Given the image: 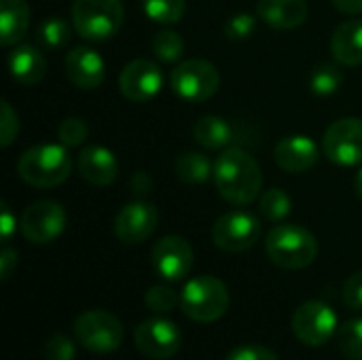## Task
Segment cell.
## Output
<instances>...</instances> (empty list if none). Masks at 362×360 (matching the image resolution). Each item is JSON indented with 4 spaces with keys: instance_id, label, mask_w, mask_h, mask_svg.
Masks as SVG:
<instances>
[{
    "instance_id": "60d3db41",
    "label": "cell",
    "mask_w": 362,
    "mask_h": 360,
    "mask_svg": "<svg viewBox=\"0 0 362 360\" xmlns=\"http://www.w3.org/2000/svg\"><path fill=\"white\" fill-rule=\"evenodd\" d=\"M354 189H356V195L361 197V202H362V170L358 172L356 180H354Z\"/></svg>"
},
{
    "instance_id": "74e56055",
    "label": "cell",
    "mask_w": 362,
    "mask_h": 360,
    "mask_svg": "<svg viewBox=\"0 0 362 360\" xmlns=\"http://www.w3.org/2000/svg\"><path fill=\"white\" fill-rule=\"evenodd\" d=\"M17 261H19L17 250H13L11 246H4L0 252V278H2V282H6L11 278L13 269L17 267Z\"/></svg>"
},
{
    "instance_id": "f546056e",
    "label": "cell",
    "mask_w": 362,
    "mask_h": 360,
    "mask_svg": "<svg viewBox=\"0 0 362 360\" xmlns=\"http://www.w3.org/2000/svg\"><path fill=\"white\" fill-rule=\"evenodd\" d=\"M341 81H344V74L335 64H320L314 68L310 76V87L316 95H331L339 89Z\"/></svg>"
},
{
    "instance_id": "cb8c5ba5",
    "label": "cell",
    "mask_w": 362,
    "mask_h": 360,
    "mask_svg": "<svg viewBox=\"0 0 362 360\" xmlns=\"http://www.w3.org/2000/svg\"><path fill=\"white\" fill-rule=\"evenodd\" d=\"M174 170H176V176L189 185H199V182H206L210 176H214V166L208 161V157L202 153H193V151L178 155Z\"/></svg>"
},
{
    "instance_id": "5b68a950",
    "label": "cell",
    "mask_w": 362,
    "mask_h": 360,
    "mask_svg": "<svg viewBox=\"0 0 362 360\" xmlns=\"http://www.w3.org/2000/svg\"><path fill=\"white\" fill-rule=\"evenodd\" d=\"M125 8L121 0H74L72 25L78 36L91 42L110 40L123 25Z\"/></svg>"
},
{
    "instance_id": "7a4b0ae2",
    "label": "cell",
    "mask_w": 362,
    "mask_h": 360,
    "mask_svg": "<svg viewBox=\"0 0 362 360\" xmlns=\"http://www.w3.org/2000/svg\"><path fill=\"white\" fill-rule=\"evenodd\" d=\"M265 252L282 269H305L318 257V240L301 225H276L265 238Z\"/></svg>"
},
{
    "instance_id": "f1b7e54d",
    "label": "cell",
    "mask_w": 362,
    "mask_h": 360,
    "mask_svg": "<svg viewBox=\"0 0 362 360\" xmlns=\"http://www.w3.org/2000/svg\"><path fill=\"white\" fill-rule=\"evenodd\" d=\"M153 51L161 62L174 64L182 57L185 53V40L178 32L172 30H161L153 38Z\"/></svg>"
},
{
    "instance_id": "836d02e7",
    "label": "cell",
    "mask_w": 362,
    "mask_h": 360,
    "mask_svg": "<svg viewBox=\"0 0 362 360\" xmlns=\"http://www.w3.org/2000/svg\"><path fill=\"white\" fill-rule=\"evenodd\" d=\"M257 28V19L250 13H238L227 19L225 23V36L229 40H246Z\"/></svg>"
},
{
    "instance_id": "e575fe53",
    "label": "cell",
    "mask_w": 362,
    "mask_h": 360,
    "mask_svg": "<svg viewBox=\"0 0 362 360\" xmlns=\"http://www.w3.org/2000/svg\"><path fill=\"white\" fill-rule=\"evenodd\" d=\"M19 132V117L13 110V106L4 100L2 102V117H0V144L11 146Z\"/></svg>"
},
{
    "instance_id": "8992f818",
    "label": "cell",
    "mask_w": 362,
    "mask_h": 360,
    "mask_svg": "<svg viewBox=\"0 0 362 360\" xmlns=\"http://www.w3.org/2000/svg\"><path fill=\"white\" fill-rule=\"evenodd\" d=\"M74 337L91 354H112L123 344V325L106 310H89L76 316Z\"/></svg>"
},
{
    "instance_id": "1f68e13d",
    "label": "cell",
    "mask_w": 362,
    "mask_h": 360,
    "mask_svg": "<svg viewBox=\"0 0 362 360\" xmlns=\"http://www.w3.org/2000/svg\"><path fill=\"white\" fill-rule=\"evenodd\" d=\"M57 136L62 140V144L66 146H78L87 140L89 136V129H87V123L78 117H68L59 123L57 127Z\"/></svg>"
},
{
    "instance_id": "ab89813d",
    "label": "cell",
    "mask_w": 362,
    "mask_h": 360,
    "mask_svg": "<svg viewBox=\"0 0 362 360\" xmlns=\"http://www.w3.org/2000/svg\"><path fill=\"white\" fill-rule=\"evenodd\" d=\"M335 8H339L341 13L348 15H358L362 13V0H333Z\"/></svg>"
},
{
    "instance_id": "603a6c76",
    "label": "cell",
    "mask_w": 362,
    "mask_h": 360,
    "mask_svg": "<svg viewBox=\"0 0 362 360\" xmlns=\"http://www.w3.org/2000/svg\"><path fill=\"white\" fill-rule=\"evenodd\" d=\"M193 136H195V142L202 144L204 149L216 151V149H225L227 144H231L233 127L225 119H221V117L206 115V117L195 121Z\"/></svg>"
},
{
    "instance_id": "2e32d148",
    "label": "cell",
    "mask_w": 362,
    "mask_h": 360,
    "mask_svg": "<svg viewBox=\"0 0 362 360\" xmlns=\"http://www.w3.org/2000/svg\"><path fill=\"white\" fill-rule=\"evenodd\" d=\"M68 81L78 89H95L104 83L106 64L98 51L89 47H74L64 59Z\"/></svg>"
},
{
    "instance_id": "484cf974",
    "label": "cell",
    "mask_w": 362,
    "mask_h": 360,
    "mask_svg": "<svg viewBox=\"0 0 362 360\" xmlns=\"http://www.w3.org/2000/svg\"><path fill=\"white\" fill-rule=\"evenodd\" d=\"M259 210H261V214H263L267 221H272V223H282V221L291 214L293 202H291V197H288L282 189L274 187V189L265 191L263 197L259 199Z\"/></svg>"
},
{
    "instance_id": "ba28073f",
    "label": "cell",
    "mask_w": 362,
    "mask_h": 360,
    "mask_svg": "<svg viewBox=\"0 0 362 360\" xmlns=\"http://www.w3.org/2000/svg\"><path fill=\"white\" fill-rule=\"evenodd\" d=\"M337 314L325 301H305L293 314V333L305 346L318 348L337 335Z\"/></svg>"
},
{
    "instance_id": "d4e9b609",
    "label": "cell",
    "mask_w": 362,
    "mask_h": 360,
    "mask_svg": "<svg viewBox=\"0 0 362 360\" xmlns=\"http://www.w3.org/2000/svg\"><path fill=\"white\" fill-rule=\"evenodd\" d=\"M36 40L45 49H62L70 40V25L62 17H47L36 28Z\"/></svg>"
},
{
    "instance_id": "44dd1931",
    "label": "cell",
    "mask_w": 362,
    "mask_h": 360,
    "mask_svg": "<svg viewBox=\"0 0 362 360\" xmlns=\"http://www.w3.org/2000/svg\"><path fill=\"white\" fill-rule=\"evenodd\" d=\"M331 51L339 64H362V19H350L335 28L331 38Z\"/></svg>"
},
{
    "instance_id": "7c38bea8",
    "label": "cell",
    "mask_w": 362,
    "mask_h": 360,
    "mask_svg": "<svg viewBox=\"0 0 362 360\" xmlns=\"http://www.w3.org/2000/svg\"><path fill=\"white\" fill-rule=\"evenodd\" d=\"M322 151L337 166L362 163V119L346 117L331 123L322 138Z\"/></svg>"
},
{
    "instance_id": "4fadbf2b",
    "label": "cell",
    "mask_w": 362,
    "mask_h": 360,
    "mask_svg": "<svg viewBox=\"0 0 362 360\" xmlns=\"http://www.w3.org/2000/svg\"><path fill=\"white\" fill-rule=\"evenodd\" d=\"M151 265L165 282H180L193 267V248L180 236H165L153 246Z\"/></svg>"
},
{
    "instance_id": "d6986e66",
    "label": "cell",
    "mask_w": 362,
    "mask_h": 360,
    "mask_svg": "<svg viewBox=\"0 0 362 360\" xmlns=\"http://www.w3.org/2000/svg\"><path fill=\"white\" fill-rule=\"evenodd\" d=\"M257 15L263 23L276 30H293V28H299L308 19V2L305 0H261L257 6Z\"/></svg>"
},
{
    "instance_id": "d6a6232c",
    "label": "cell",
    "mask_w": 362,
    "mask_h": 360,
    "mask_svg": "<svg viewBox=\"0 0 362 360\" xmlns=\"http://www.w3.org/2000/svg\"><path fill=\"white\" fill-rule=\"evenodd\" d=\"M76 348L72 339L64 333H53L45 342V359L47 360H74Z\"/></svg>"
},
{
    "instance_id": "5bb4252c",
    "label": "cell",
    "mask_w": 362,
    "mask_h": 360,
    "mask_svg": "<svg viewBox=\"0 0 362 360\" xmlns=\"http://www.w3.org/2000/svg\"><path fill=\"white\" fill-rule=\"evenodd\" d=\"M163 87V72L151 59H134L119 74V89L129 102H148Z\"/></svg>"
},
{
    "instance_id": "6da1fadb",
    "label": "cell",
    "mask_w": 362,
    "mask_h": 360,
    "mask_svg": "<svg viewBox=\"0 0 362 360\" xmlns=\"http://www.w3.org/2000/svg\"><path fill=\"white\" fill-rule=\"evenodd\" d=\"M214 185L225 202L248 206L261 193L263 172L259 161L244 149H227L214 161Z\"/></svg>"
},
{
    "instance_id": "9a60e30c",
    "label": "cell",
    "mask_w": 362,
    "mask_h": 360,
    "mask_svg": "<svg viewBox=\"0 0 362 360\" xmlns=\"http://www.w3.org/2000/svg\"><path fill=\"white\" fill-rule=\"evenodd\" d=\"M157 208L148 202H129L115 216V236L123 244H142L157 229Z\"/></svg>"
},
{
    "instance_id": "e0dca14e",
    "label": "cell",
    "mask_w": 362,
    "mask_h": 360,
    "mask_svg": "<svg viewBox=\"0 0 362 360\" xmlns=\"http://www.w3.org/2000/svg\"><path fill=\"white\" fill-rule=\"evenodd\" d=\"M318 157L320 149L310 136H286L274 149L276 163L288 174H303L312 170Z\"/></svg>"
},
{
    "instance_id": "83f0119b",
    "label": "cell",
    "mask_w": 362,
    "mask_h": 360,
    "mask_svg": "<svg viewBox=\"0 0 362 360\" xmlns=\"http://www.w3.org/2000/svg\"><path fill=\"white\" fill-rule=\"evenodd\" d=\"M337 344L346 359L362 360V318H352L339 327Z\"/></svg>"
},
{
    "instance_id": "8fae6325",
    "label": "cell",
    "mask_w": 362,
    "mask_h": 360,
    "mask_svg": "<svg viewBox=\"0 0 362 360\" xmlns=\"http://www.w3.org/2000/svg\"><path fill=\"white\" fill-rule=\"evenodd\" d=\"M261 238V223L255 214L233 210L223 214L212 227L214 246L225 252H246Z\"/></svg>"
},
{
    "instance_id": "ffe728a7",
    "label": "cell",
    "mask_w": 362,
    "mask_h": 360,
    "mask_svg": "<svg viewBox=\"0 0 362 360\" xmlns=\"http://www.w3.org/2000/svg\"><path fill=\"white\" fill-rule=\"evenodd\" d=\"M8 70H11V76L17 83H21V85H38L47 74V59L36 47L21 45V47H15L11 51Z\"/></svg>"
},
{
    "instance_id": "7402d4cb",
    "label": "cell",
    "mask_w": 362,
    "mask_h": 360,
    "mask_svg": "<svg viewBox=\"0 0 362 360\" xmlns=\"http://www.w3.org/2000/svg\"><path fill=\"white\" fill-rule=\"evenodd\" d=\"M30 28V6L25 0H0V42L17 45Z\"/></svg>"
},
{
    "instance_id": "4316f807",
    "label": "cell",
    "mask_w": 362,
    "mask_h": 360,
    "mask_svg": "<svg viewBox=\"0 0 362 360\" xmlns=\"http://www.w3.org/2000/svg\"><path fill=\"white\" fill-rule=\"evenodd\" d=\"M142 8L157 23H178L187 11V0H142Z\"/></svg>"
},
{
    "instance_id": "8d00e7d4",
    "label": "cell",
    "mask_w": 362,
    "mask_h": 360,
    "mask_svg": "<svg viewBox=\"0 0 362 360\" xmlns=\"http://www.w3.org/2000/svg\"><path fill=\"white\" fill-rule=\"evenodd\" d=\"M341 297H344V303L350 308V310H362V272L352 274L346 284H344V291H341Z\"/></svg>"
},
{
    "instance_id": "52a82bcc",
    "label": "cell",
    "mask_w": 362,
    "mask_h": 360,
    "mask_svg": "<svg viewBox=\"0 0 362 360\" xmlns=\"http://www.w3.org/2000/svg\"><path fill=\"white\" fill-rule=\"evenodd\" d=\"M174 93L187 102H206L221 87V74L208 59H187L170 74Z\"/></svg>"
},
{
    "instance_id": "9c48e42d",
    "label": "cell",
    "mask_w": 362,
    "mask_h": 360,
    "mask_svg": "<svg viewBox=\"0 0 362 360\" xmlns=\"http://www.w3.org/2000/svg\"><path fill=\"white\" fill-rule=\"evenodd\" d=\"M134 344L142 356L151 360L172 359L182 346L180 329L161 316H153L142 320L134 331Z\"/></svg>"
},
{
    "instance_id": "3957f363",
    "label": "cell",
    "mask_w": 362,
    "mask_h": 360,
    "mask_svg": "<svg viewBox=\"0 0 362 360\" xmlns=\"http://www.w3.org/2000/svg\"><path fill=\"white\" fill-rule=\"evenodd\" d=\"M72 170L66 144H38L28 149L17 161V174L23 182L49 189L68 180Z\"/></svg>"
},
{
    "instance_id": "277c9868",
    "label": "cell",
    "mask_w": 362,
    "mask_h": 360,
    "mask_svg": "<svg viewBox=\"0 0 362 360\" xmlns=\"http://www.w3.org/2000/svg\"><path fill=\"white\" fill-rule=\"evenodd\" d=\"M180 308L195 323H216L229 310V289L214 276H197L185 284Z\"/></svg>"
},
{
    "instance_id": "4dcf8cb0",
    "label": "cell",
    "mask_w": 362,
    "mask_h": 360,
    "mask_svg": "<svg viewBox=\"0 0 362 360\" xmlns=\"http://www.w3.org/2000/svg\"><path fill=\"white\" fill-rule=\"evenodd\" d=\"M144 303L155 314H168V312H172L180 303V295L174 289L165 286V284H155V286H151L146 291Z\"/></svg>"
},
{
    "instance_id": "ac0fdd59",
    "label": "cell",
    "mask_w": 362,
    "mask_h": 360,
    "mask_svg": "<svg viewBox=\"0 0 362 360\" xmlns=\"http://www.w3.org/2000/svg\"><path fill=\"white\" fill-rule=\"evenodd\" d=\"M76 168L81 178H85L87 182L95 185V187H108L117 180L119 174V163L115 159V155L104 149V146H85L78 153L76 159Z\"/></svg>"
},
{
    "instance_id": "30bf717a",
    "label": "cell",
    "mask_w": 362,
    "mask_h": 360,
    "mask_svg": "<svg viewBox=\"0 0 362 360\" xmlns=\"http://www.w3.org/2000/svg\"><path fill=\"white\" fill-rule=\"evenodd\" d=\"M68 216L59 202L40 199L30 204L21 214V233L32 244H49L57 240L66 229Z\"/></svg>"
},
{
    "instance_id": "f35d334b",
    "label": "cell",
    "mask_w": 362,
    "mask_h": 360,
    "mask_svg": "<svg viewBox=\"0 0 362 360\" xmlns=\"http://www.w3.org/2000/svg\"><path fill=\"white\" fill-rule=\"evenodd\" d=\"M15 227H17V223H15L13 212L8 210V206H6V204H2V212H0V236H2V242H4V244L11 240V236H13Z\"/></svg>"
},
{
    "instance_id": "d590c367",
    "label": "cell",
    "mask_w": 362,
    "mask_h": 360,
    "mask_svg": "<svg viewBox=\"0 0 362 360\" xmlns=\"http://www.w3.org/2000/svg\"><path fill=\"white\" fill-rule=\"evenodd\" d=\"M227 360H280L278 354L265 346H257V344H250V346H240V348H233L229 352Z\"/></svg>"
}]
</instances>
